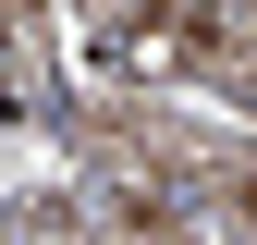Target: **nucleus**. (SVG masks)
<instances>
[{"instance_id": "f257e3e1", "label": "nucleus", "mask_w": 257, "mask_h": 245, "mask_svg": "<svg viewBox=\"0 0 257 245\" xmlns=\"http://www.w3.org/2000/svg\"><path fill=\"white\" fill-rule=\"evenodd\" d=\"M233 208H245V221H257V184H233Z\"/></svg>"}]
</instances>
